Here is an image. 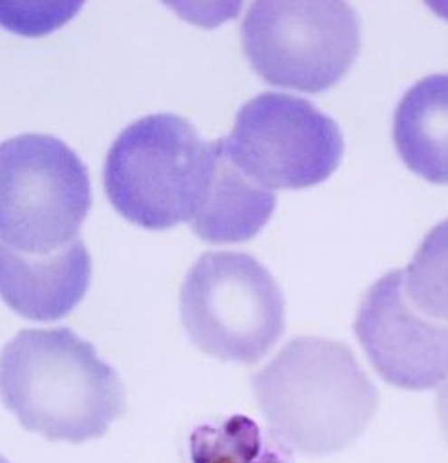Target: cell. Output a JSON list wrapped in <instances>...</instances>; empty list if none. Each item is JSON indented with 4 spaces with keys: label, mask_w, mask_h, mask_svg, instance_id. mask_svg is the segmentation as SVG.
Wrapping results in <instances>:
<instances>
[{
    "label": "cell",
    "mask_w": 448,
    "mask_h": 463,
    "mask_svg": "<svg viewBox=\"0 0 448 463\" xmlns=\"http://www.w3.org/2000/svg\"><path fill=\"white\" fill-rule=\"evenodd\" d=\"M0 399L31 433L85 442L125 413V389L110 364L68 327L24 329L0 353Z\"/></svg>",
    "instance_id": "1"
},
{
    "label": "cell",
    "mask_w": 448,
    "mask_h": 463,
    "mask_svg": "<svg viewBox=\"0 0 448 463\" xmlns=\"http://www.w3.org/2000/svg\"><path fill=\"white\" fill-rule=\"evenodd\" d=\"M252 383L272 435L307 456L334 454L353 444L379 402L353 351L320 337L290 341Z\"/></svg>",
    "instance_id": "2"
},
{
    "label": "cell",
    "mask_w": 448,
    "mask_h": 463,
    "mask_svg": "<svg viewBox=\"0 0 448 463\" xmlns=\"http://www.w3.org/2000/svg\"><path fill=\"white\" fill-rule=\"evenodd\" d=\"M217 152L173 113L130 123L110 147L104 186L123 219L146 230L190 222L202 205Z\"/></svg>",
    "instance_id": "3"
},
{
    "label": "cell",
    "mask_w": 448,
    "mask_h": 463,
    "mask_svg": "<svg viewBox=\"0 0 448 463\" xmlns=\"http://www.w3.org/2000/svg\"><path fill=\"white\" fill-rule=\"evenodd\" d=\"M180 318L199 351L255 364L286 327V301L272 274L247 253L199 257L180 289Z\"/></svg>",
    "instance_id": "4"
},
{
    "label": "cell",
    "mask_w": 448,
    "mask_h": 463,
    "mask_svg": "<svg viewBox=\"0 0 448 463\" xmlns=\"http://www.w3.org/2000/svg\"><path fill=\"white\" fill-rule=\"evenodd\" d=\"M92 203L85 163L48 135L0 144V243L50 255L77 240Z\"/></svg>",
    "instance_id": "5"
},
{
    "label": "cell",
    "mask_w": 448,
    "mask_h": 463,
    "mask_svg": "<svg viewBox=\"0 0 448 463\" xmlns=\"http://www.w3.org/2000/svg\"><path fill=\"white\" fill-rule=\"evenodd\" d=\"M242 46L269 85L319 94L353 68L360 24L347 3H255L242 24Z\"/></svg>",
    "instance_id": "6"
},
{
    "label": "cell",
    "mask_w": 448,
    "mask_h": 463,
    "mask_svg": "<svg viewBox=\"0 0 448 463\" xmlns=\"http://www.w3.org/2000/svg\"><path fill=\"white\" fill-rule=\"evenodd\" d=\"M338 123L290 94L264 92L240 111L224 152L267 190H305L328 180L343 157Z\"/></svg>",
    "instance_id": "7"
},
{
    "label": "cell",
    "mask_w": 448,
    "mask_h": 463,
    "mask_svg": "<svg viewBox=\"0 0 448 463\" xmlns=\"http://www.w3.org/2000/svg\"><path fill=\"white\" fill-rule=\"evenodd\" d=\"M355 334L376 372L398 389L427 391L448 379V322L412 307L403 270L381 276L367 291Z\"/></svg>",
    "instance_id": "8"
},
{
    "label": "cell",
    "mask_w": 448,
    "mask_h": 463,
    "mask_svg": "<svg viewBox=\"0 0 448 463\" xmlns=\"http://www.w3.org/2000/svg\"><path fill=\"white\" fill-rule=\"evenodd\" d=\"M91 274V257L79 238L50 255H27L0 243V299L27 320L68 317L87 295Z\"/></svg>",
    "instance_id": "9"
},
{
    "label": "cell",
    "mask_w": 448,
    "mask_h": 463,
    "mask_svg": "<svg viewBox=\"0 0 448 463\" xmlns=\"http://www.w3.org/2000/svg\"><path fill=\"white\" fill-rule=\"evenodd\" d=\"M276 207L272 190L245 176L217 140L209 184L202 205L190 221L192 230L209 243H240L255 238Z\"/></svg>",
    "instance_id": "10"
},
{
    "label": "cell",
    "mask_w": 448,
    "mask_h": 463,
    "mask_svg": "<svg viewBox=\"0 0 448 463\" xmlns=\"http://www.w3.org/2000/svg\"><path fill=\"white\" fill-rule=\"evenodd\" d=\"M393 142L412 173L448 186V73L424 77L405 92L395 111Z\"/></svg>",
    "instance_id": "11"
},
{
    "label": "cell",
    "mask_w": 448,
    "mask_h": 463,
    "mask_svg": "<svg viewBox=\"0 0 448 463\" xmlns=\"http://www.w3.org/2000/svg\"><path fill=\"white\" fill-rule=\"evenodd\" d=\"M192 463H291L278 442L245 416L204 423L190 437Z\"/></svg>",
    "instance_id": "12"
},
{
    "label": "cell",
    "mask_w": 448,
    "mask_h": 463,
    "mask_svg": "<svg viewBox=\"0 0 448 463\" xmlns=\"http://www.w3.org/2000/svg\"><path fill=\"white\" fill-rule=\"evenodd\" d=\"M405 293L425 317L448 322V219L427 232L403 270Z\"/></svg>",
    "instance_id": "13"
},
{
    "label": "cell",
    "mask_w": 448,
    "mask_h": 463,
    "mask_svg": "<svg viewBox=\"0 0 448 463\" xmlns=\"http://www.w3.org/2000/svg\"><path fill=\"white\" fill-rule=\"evenodd\" d=\"M437 413H439V423L441 431L448 442V382L441 387L437 396Z\"/></svg>",
    "instance_id": "14"
},
{
    "label": "cell",
    "mask_w": 448,
    "mask_h": 463,
    "mask_svg": "<svg viewBox=\"0 0 448 463\" xmlns=\"http://www.w3.org/2000/svg\"><path fill=\"white\" fill-rule=\"evenodd\" d=\"M427 5H429L431 10L439 14L441 18H444L448 22V3H427Z\"/></svg>",
    "instance_id": "15"
},
{
    "label": "cell",
    "mask_w": 448,
    "mask_h": 463,
    "mask_svg": "<svg viewBox=\"0 0 448 463\" xmlns=\"http://www.w3.org/2000/svg\"><path fill=\"white\" fill-rule=\"evenodd\" d=\"M0 463H8V459H5L3 456H0Z\"/></svg>",
    "instance_id": "16"
}]
</instances>
